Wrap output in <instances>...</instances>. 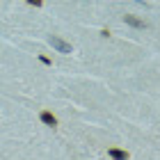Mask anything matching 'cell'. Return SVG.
I'll return each mask as SVG.
<instances>
[{"instance_id":"1","label":"cell","mask_w":160,"mask_h":160,"mask_svg":"<svg viewBox=\"0 0 160 160\" xmlns=\"http://www.w3.org/2000/svg\"><path fill=\"white\" fill-rule=\"evenodd\" d=\"M50 46H53L57 53H71V43H67L60 37H50Z\"/></svg>"},{"instance_id":"2","label":"cell","mask_w":160,"mask_h":160,"mask_svg":"<svg viewBox=\"0 0 160 160\" xmlns=\"http://www.w3.org/2000/svg\"><path fill=\"white\" fill-rule=\"evenodd\" d=\"M39 119H41L43 123H46V126H53V128L57 126V119H55V114H53V112H48V110H43V112L39 114Z\"/></svg>"},{"instance_id":"3","label":"cell","mask_w":160,"mask_h":160,"mask_svg":"<svg viewBox=\"0 0 160 160\" xmlns=\"http://www.w3.org/2000/svg\"><path fill=\"white\" fill-rule=\"evenodd\" d=\"M108 156L114 158V160H126L128 158V151H123V149H110V151H108Z\"/></svg>"},{"instance_id":"4","label":"cell","mask_w":160,"mask_h":160,"mask_svg":"<svg viewBox=\"0 0 160 160\" xmlns=\"http://www.w3.org/2000/svg\"><path fill=\"white\" fill-rule=\"evenodd\" d=\"M123 21H126L128 25H133V28H147V23H144V21H140L137 16H130V14H128V16H123Z\"/></svg>"},{"instance_id":"5","label":"cell","mask_w":160,"mask_h":160,"mask_svg":"<svg viewBox=\"0 0 160 160\" xmlns=\"http://www.w3.org/2000/svg\"><path fill=\"white\" fill-rule=\"evenodd\" d=\"M25 2H30V5H34V7H41L43 0H25Z\"/></svg>"}]
</instances>
